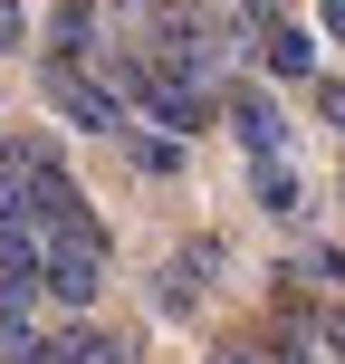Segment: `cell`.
Returning a JSON list of instances; mask_svg holds the SVG:
<instances>
[{
    "mask_svg": "<svg viewBox=\"0 0 345 364\" xmlns=\"http://www.w3.org/2000/svg\"><path fill=\"white\" fill-rule=\"evenodd\" d=\"M38 288L68 297V307H87L106 288V230H96V211H68V220L38 230Z\"/></svg>",
    "mask_w": 345,
    "mask_h": 364,
    "instance_id": "cell-1",
    "label": "cell"
},
{
    "mask_svg": "<svg viewBox=\"0 0 345 364\" xmlns=\"http://www.w3.org/2000/svg\"><path fill=\"white\" fill-rule=\"evenodd\" d=\"M38 96H48L68 125H87V134H115V125H125V96H115L106 77H87V68H58V58L38 68Z\"/></svg>",
    "mask_w": 345,
    "mask_h": 364,
    "instance_id": "cell-2",
    "label": "cell"
},
{
    "mask_svg": "<svg viewBox=\"0 0 345 364\" xmlns=\"http://www.w3.org/2000/svg\"><path fill=\"white\" fill-rule=\"evenodd\" d=\"M221 115H230V134L250 144V164H288V115H278L259 87H230V96H221Z\"/></svg>",
    "mask_w": 345,
    "mask_h": 364,
    "instance_id": "cell-3",
    "label": "cell"
},
{
    "mask_svg": "<svg viewBox=\"0 0 345 364\" xmlns=\"http://www.w3.org/2000/svg\"><path fill=\"white\" fill-rule=\"evenodd\" d=\"M250 48H259V68H269V77H288V87H297V77H317V38L297 29V19H259V29H250Z\"/></svg>",
    "mask_w": 345,
    "mask_h": 364,
    "instance_id": "cell-4",
    "label": "cell"
},
{
    "mask_svg": "<svg viewBox=\"0 0 345 364\" xmlns=\"http://www.w3.org/2000/svg\"><path fill=\"white\" fill-rule=\"evenodd\" d=\"M201 269H221V250H182L173 269H154V307H164V316H182V307L201 297Z\"/></svg>",
    "mask_w": 345,
    "mask_h": 364,
    "instance_id": "cell-5",
    "label": "cell"
},
{
    "mask_svg": "<svg viewBox=\"0 0 345 364\" xmlns=\"http://www.w3.org/2000/svg\"><path fill=\"white\" fill-rule=\"evenodd\" d=\"M134 346L125 336H96V326H68V336H48V364H125Z\"/></svg>",
    "mask_w": 345,
    "mask_h": 364,
    "instance_id": "cell-6",
    "label": "cell"
},
{
    "mask_svg": "<svg viewBox=\"0 0 345 364\" xmlns=\"http://www.w3.org/2000/svg\"><path fill=\"white\" fill-rule=\"evenodd\" d=\"M250 182H259V211H278V220H297V211H307V192H297V173H288V164H259Z\"/></svg>",
    "mask_w": 345,
    "mask_h": 364,
    "instance_id": "cell-7",
    "label": "cell"
},
{
    "mask_svg": "<svg viewBox=\"0 0 345 364\" xmlns=\"http://www.w3.org/2000/svg\"><path fill=\"white\" fill-rule=\"evenodd\" d=\"M29 307H38V278H0V336H29Z\"/></svg>",
    "mask_w": 345,
    "mask_h": 364,
    "instance_id": "cell-8",
    "label": "cell"
},
{
    "mask_svg": "<svg viewBox=\"0 0 345 364\" xmlns=\"http://www.w3.org/2000/svg\"><path fill=\"white\" fill-rule=\"evenodd\" d=\"M134 173H182V144H173V134H134Z\"/></svg>",
    "mask_w": 345,
    "mask_h": 364,
    "instance_id": "cell-9",
    "label": "cell"
},
{
    "mask_svg": "<svg viewBox=\"0 0 345 364\" xmlns=\"http://www.w3.org/2000/svg\"><path fill=\"white\" fill-rule=\"evenodd\" d=\"M317 115H327V125L345 134V77H327V87H317Z\"/></svg>",
    "mask_w": 345,
    "mask_h": 364,
    "instance_id": "cell-10",
    "label": "cell"
},
{
    "mask_svg": "<svg viewBox=\"0 0 345 364\" xmlns=\"http://www.w3.org/2000/svg\"><path fill=\"white\" fill-rule=\"evenodd\" d=\"M19 29H29V19H19V0H0V48H19Z\"/></svg>",
    "mask_w": 345,
    "mask_h": 364,
    "instance_id": "cell-11",
    "label": "cell"
},
{
    "mask_svg": "<svg viewBox=\"0 0 345 364\" xmlns=\"http://www.w3.org/2000/svg\"><path fill=\"white\" fill-rule=\"evenodd\" d=\"M77 10H87V0H77Z\"/></svg>",
    "mask_w": 345,
    "mask_h": 364,
    "instance_id": "cell-12",
    "label": "cell"
}]
</instances>
